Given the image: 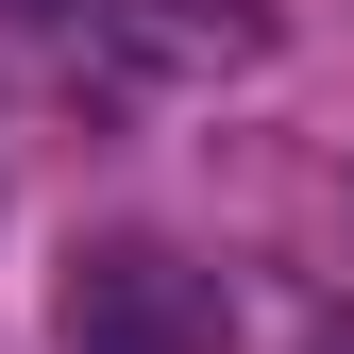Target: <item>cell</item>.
I'll return each mask as SVG.
<instances>
[{
  "mask_svg": "<svg viewBox=\"0 0 354 354\" xmlns=\"http://www.w3.org/2000/svg\"><path fill=\"white\" fill-rule=\"evenodd\" d=\"M219 337H236V287L219 270H186L152 236L68 253V354H219Z\"/></svg>",
  "mask_w": 354,
  "mask_h": 354,
  "instance_id": "1",
  "label": "cell"
},
{
  "mask_svg": "<svg viewBox=\"0 0 354 354\" xmlns=\"http://www.w3.org/2000/svg\"><path fill=\"white\" fill-rule=\"evenodd\" d=\"M102 34L136 68L169 84H203V68H270V0H102Z\"/></svg>",
  "mask_w": 354,
  "mask_h": 354,
  "instance_id": "2",
  "label": "cell"
}]
</instances>
